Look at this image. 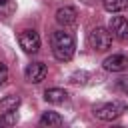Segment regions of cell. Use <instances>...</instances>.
Returning a JSON list of instances; mask_svg holds the SVG:
<instances>
[{
    "label": "cell",
    "mask_w": 128,
    "mask_h": 128,
    "mask_svg": "<svg viewBox=\"0 0 128 128\" xmlns=\"http://www.w3.org/2000/svg\"><path fill=\"white\" fill-rule=\"evenodd\" d=\"M44 100L50 102V104H62L68 100V92L64 88H48L44 92Z\"/></svg>",
    "instance_id": "9"
},
{
    "label": "cell",
    "mask_w": 128,
    "mask_h": 128,
    "mask_svg": "<svg viewBox=\"0 0 128 128\" xmlns=\"http://www.w3.org/2000/svg\"><path fill=\"white\" fill-rule=\"evenodd\" d=\"M16 10V0H0V18H8Z\"/></svg>",
    "instance_id": "13"
},
{
    "label": "cell",
    "mask_w": 128,
    "mask_h": 128,
    "mask_svg": "<svg viewBox=\"0 0 128 128\" xmlns=\"http://www.w3.org/2000/svg\"><path fill=\"white\" fill-rule=\"evenodd\" d=\"M0 116H2V124H8V126L16 124V120H18V114H16V110H14V112H6V114H0Z\"/></svg>",
    "instance_id": "14"
},
{
    "label": "cell",
    "mask_w": 128,
    "mask_h": 128,
    "mask_svg": "<svg viewBox=\"0 0 128 128\" xmlns=\"http://www.w3.org/2000/svg\"><path fill=\"white\" fill-rule=\"evenodd\" d=\"M48 74V68L44 62H32L24 68V78L30 82V84H40Z\"/></svg>",
    "instance_id": "6"
},
{
    "label": "cell",
    "mask_w": 128,
    "mask_h": 128,
    "mask_svg": "<svg viewBox=\"0 0 128 128\" xmlns=\"http://www.w3.org/2000/svg\"><path fill=\"white\" fill-rule=\"evenodd\" d=\"M20 106V98L18 96H6L0 100V114H6V112H14L18 110Z\"/></svg>",
    "instance_id": "11"
},
{
    "label": "cell",
    "mask_w": 128,
    "mask_h": 128,
    "mask_svg": "<svg viewBox=\"0 0 128 128\" xmlns=\"http://www.w3.org/2000/svg\"><path fill=\"white\" fill-rule=\"evenodd\" d=\"M76 20H78V12H76L74 6H62V8L56 10V22L60 26L68 28V26L76 24Z\"/></svg>",
    "instance_id": "8"
},
{
    "label": "cell",
    "mask_w": 128,
    "mask_h": 128,
    "mask_svg": "<svg viewBox=\"0 0 128 128\" xmlns=\"http://www.w3.org/2000/svg\"><path fill=\"white\" fill-rule=\"evenodd\" d=\"M88 44H90V48L96 50V52L108 50V48L112 46V34H110V30H106V28H102V26L92 28L90 34H88Z\"/></svg>",
    "instance_id": "3"
},
{
    "label": "cell",
    "mask_w": 128,
    "mask_h": 128,
    "mask_svg": "<svg viewBox=\"0 0 128 128\" xmlns=\"http://www.w3.org/2000/svg\"><path fill=\"white\" fill-rule=\"evenodd\" d=\"M6 80H8V68L4 62H0V84H4Z\"/></svg>",
    "instance_id": "15"
},
{
    "label": "cell",
    "mask_w": 128,
    "mask_h": 128,
    "mask_svg": "<svg viewBox=\"0 0 128 128\" xmlns=\"http://www.w3.org/2000/svg\"><path fill=\"white\" fill-rule=\"evenodd\" d=\"M118 88H120L124 94H128V76H124V78L118 80Z\"/></svg>",
    "instance_id": "16"
},
{
    "label": "cell",
    "mask_w": 128,
    "mask_h": 128,
    "mask_svg": "<svg viewBox=\"0 0 128 128\" xmlns=\"http://www.w3.org/2000/svg\"><path fill=\"white\" fill-rule=\"evenodd\" d=\"M62 124H64V118H62L58 112H52V110H48V112H44V114L40 116V126L58 128V126H62Z\"/></svg>",
    "instance_id": "10"
},
{
    "label": "cell",
    "mask_w": 128,
    "mask_h": 128,
    "mask_svg": "<svg viewBox=\"0 0 128 128\" xmlns=\"http://www.w3.org/2000/svg\"><path fill=\"white\" fill-rule=\"evenodd\" d=\"M108 30H110L112 38H116L120 42H126L128 40V18H124V16H112L110 24H108Z\"/></svg>",
    "instance_id": "5"
},
{
    "label": "cell",
    "mask_w": 128,
    "mask_h": 128,
    "mask_svg": "<svg viewBox=\"0 0 128 128\" xmlns=\"http://www.w3.org/2000/svg\"><path fill=\"white\" fill-rule=\"evenodd\" d=\"M50 46H52V54H54L56 60H60V62H68V60H72V56H74L76 40H74V36H72L68 30L62 28V30L52 32Z\"/></svg>",
    "instance_id": "1"
},
{
    "label": "cell",
    "mask_w": 128,
    "mask_h": 128,
    "mask_svg": "<svg viewBox=\"0 0 128 128\" xmlns=\"http://www.w3.org/2000/svg\"><path fill=\"white\" fill-rule=\"evenodd\" d=\"M126 8H128V0H104V10L106 12L116 14V12H122Z\"/></svg>",
    "instance_id": "12"
},
{
    "label": "cell",
    "mask_w": 128,
    "mask_h": 128,
    "mask_svg": "<svg viewBox=\"0 0 128 128\" xmlns=\"http://www.w3.org/2000/svg\"><path fill=\"white\" fill-rule=\"evenodd\" d=\"M18 42H20V48L26 54H36L40 50V34L36 30H32V28L22 30L20 36H18Z\"/></svg>",
    "instance_id": "4"
},
{
    "label": "cell",
    "mask_w": 128,
    "mask_h": 128,
    "mask_svg": "<svg viewBox=\"0 0 128 128\" xmlns=\"http://www.w3.org/2000/svg\"><path fill=\"white\" fill-rule=\"evenodd\" d=\"M102 66L108 72H124V70H128V56H124V54H112V56L104 58Z\"/></svg>",
    "instance_id": "7"
},
{
    "label": "cell",
    "mask_w": 128,
    "mask_h": 128,
    "mask_svg": "<svg viewBox=\"0 0 128 128\" xmlns=\"http://www.w3.org/2000/svg\"><path fill=\"white\" fill-rule=\"evenodd\" d=\"M124 112H128V104H126V102H120V100H116V102H106V104L94 108V116H96L98 120H104V122L116 120V118H120Z\"/></svg>",
    "instance_id": "2"
}]
</instances>
